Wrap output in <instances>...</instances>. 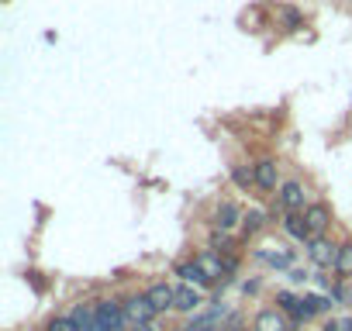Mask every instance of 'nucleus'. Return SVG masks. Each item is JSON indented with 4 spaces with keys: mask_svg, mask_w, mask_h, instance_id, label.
I'll use <instances>...</instances> for the list:
<instances>
[{
    "mask_svg": "<svg viewBox=\"0 0 352 331\" xmlns=\"http://www.w3.org/2000/svg\"><path fill=\"white\" fill-rule=\"evenodd\" d=\"M49 331H80V328L73 324V317H56V321L49 324Z\"/></svg>",
    "mask_w": 352,
    "mask_h": 331,
    "instance_id": "5701e85b",
    "label": "nucleus"
},
{
    "mask_svg": "<svg viewBox=\"0 0 352 331\" xmlns=\"http://www.w3.org/2000/svg\"><path fill=\"white\" fill-rule=\"evenodd\" d=\"M252 331H290V321H287V314L280 307H266V310L256 314Z\"/></svg>",
    "mask_w": 352,
    "mask_h": 331,
    "instance_id": "0eeeda50",
    "label": "nucleus"
},
{
    "mask_svg": "<svg viewBox=\"0 0 352 331\" xmlns=\"http://www.w3.org/2000/svg\"><path fill=\"white\" fill-rule=\"evenodd\" d=\"M263 225H266V214H263V211H249V214H245V221H242L245 235H256V231H263Z\"/></svg>",
    "mask_w": 352,
    "mask_h": 331,
    "instance_id": "6ab92c4d",
    "label": "nucleus"
},
{
    "mask_svg": "<svg viewBox=\"0 0 352 331\" xmlns=\"http://www.w3.org/2000/svg\"><path fill=\"white\" fill-rule=\"evenodd\" d=\"M283 231L294 238V242H300V245H307L314 235H311V228H307V221H304V214H283Z\"/></svg>",
    "mask_w": 352,
    "mask_h": 331,
    "instance_id": "ddd939ff",
    "label": "nucleus"
},
{
    "mask_svg": "<svg viewBox=\"0 0 352 331\" xmlns=\"http://www.w3.org/2000/svg\"><path fill=\"white\" fill-rule=\"evenodd\" d=\"M214 328H218V314H204V317L190 321L184 331H214Z\"/></svg>",
    "mask_w": 352,
    "mask_h": 331,
    "instance_id": "aec40b11",
    "label": "nucleus"
},
{
    "mask_svg": "<svg viewBox=\"0 0 352 331\" xmlns=\"http://www.w3.org/2000/svg\"><path fill=\"white\" fill-rule=\"evenodd\" d=\"M131 331H155L152 324H142V328H131Z\"/></svg>",
    "mask_w": 352,
    "mask_h": 331,
    "instance_id": "bb28decb",
    "label": "nucleus"
},
{
    "mask_svg": "<svg viewBox=\"0 0 352 331\" xmlns=\"http://www.w3.org/2000/svg\"><path fill=\"white\" fill-rule=\"evenodd\" d=\"M242 221H245V214H242V207H239L235 201H221V204H218V211H214V228H218L221 235L235 231Z\"/></svg>",
    "mask_w": 352,
    "mask_h": 331,
    "instance_id": "39448f33",
    "label": "nucleus"
},
{
    "mask_svg": "<svg viewBox=\"0 0 352 331\" xmlns=\"http://www.w3.org/2000/svg\"><path fill=\"white\" fill-rule=\"evenodd\" d=\"M331 300H338V304H345V307H352V283H345V286H331Z\"/></svg>",
    "mask_w": 352,
    "mask_h": 331,
    "instance_id": "412c9836",
    "label": "nucleus"
},
{
    "mask_svg": "<svg viewBox=\"0 0 352 331\" xmlns=\"http://www.w3.org/2000/svg\"><path fill=\"white\" fill-rule=\"evenodd\" d=\"M342 331H352V317H349V321H342Z\"/></svg>",
    "mask_w": 352,
    "mask_h": 331,
    "instance_id": "a878e982",
    "label": "nucleus"
},
{
    "mask_svg": "<svg viewBox=\"0 0 352 331\" xmlns=\"http://www.w3.org/2000/svg\"><path fill=\"white\" fill-rule=\"evenodd\" d=\"M335 273H338L342 279H349V276H352V242L338 245V262H335Z\"/></svg>",
    "mask_w": 352,
    "mask_h": 331,
    "instance_id": "a211bd4d",
    "label": "nucleus"
},
{
    "mask_svg": "<svg viewBox=\"0 0 352 331\" xmlns=\"http://www.w3.org/2000/svg\"><path fill=\"white\" fill-rule=\"evenodd\" d=\"M304 249H307V259H311L314 266L335 269V262H338V245H331L328 238H311Z\"/></svg>",
    "mask_w": 352,
    "mask_h": 331,
    "instance_id": "20e7f679",
    "label": "nucleus"
},
{
    "mask_svg": "<svg viewBox=\"0 0 352 331\" xmlns=\"http://www.w3.org/2000/svg\"><path fill=\"white\" fill-rule=\"evenodd\" d=\"M256 259L266 262V266H273V269H290V266H294V252H290L287 245H280V242L256 249Z\"/></svg>",
    "mask_w": 352,
    "mask_h": 331,
    "instance_id": "423d86ee",
    "label": "nucleus"
},
{
    "mask_svg": "<svg viewBox=\"0 0 352 331\" xmlns=\"http://www.w3.org/2000/svg\"><path fill=\"white\" fill-rule=\"evenodd\" d=\"M321 331H342V324H338V321H328V324H324Z\"/></svg>",
    "mask_w": 352,
    "mask_h": 331,
    "instance_id": "393cba45",
    "label": "nucleus"
},
{
    "mask_svg": "<svg viewBox=\"0 0 352 331\" xmlns=\"http://www.w3.org/2000/svg\"><path fill=\"white\" fill-rule=\"evenodd\" d=\"M232 180H235V187L239 190H259L256 187V170H252V166H235V170H232Z\"/></svg>",
    "mask_w": 352,
    "mask_h": 331,
    "instance_id": "dca6fc26",
    "label": "nucleus"
},
{
    "mask_svg": "<svg viewBox=\"0 0 352 331\" xmlns=\"http://www.w3.org/2000/svg\"><path fill=\"white\" fill-rule=\"evenodd\" d=\"M159 310L152 307V300L142 293V297H128L124 300V321H128V328H142V324H152V317H155Z\"/></svg>",
    "mask_w": 352,
    "mask_h": 331,
    "instance_id": "f03ea898",
    "label": "nucleus"
},
{
    "mask_svg": "<svg viewBox=\"0 0 352 331\" xmlns=\"http://www.w3.org/2000/svg\"><path fill=\"white\" fill-rule=\"evenodd\" d=\"M69 317H73V324H76L80 331H100V328H97V310H94V304H76Z\"/></svg>",
    "mask_w": 352,
    "mask_h": 331,
    "instance_id": "4468645a",
    "label": "nucleus"
},
{
    "mask_svg": "<svg viewBox=\"0 0 352 331\" xmlns=\"http://www.w3.org/2000/svg\"><path fill=\"white\" fill-rule=\"evenodd\" d=\"M235 331H242V328H235Z\"/></svg>",
    "mask_w": 352,
    "mask_h": 331,
    "instance_id": "cd10ccee",
    "label": "nucleus"
},
{
    "mask_svg": "<svg viewBox=\"0 0 352 331\" xmlns=\"http://www.w3.org/2000/svg\"><path fill=\"white\" fill-rule=\"evenodd\" d=\"M276 14H280V21H283V28H290V32H297V28H304V14H300L297 8H287V4H280V8H276Z\"/></svg>",
    "mask_w": 352,
    "mask_h": 331,
    "instance_id": "f3484780",
    "label": "nucleus"
},
{
    "mask_svg": "<svg viewBox=\"0 0 352 331\" xmlns=\"http://www.w3.org/2000/svg\"><path fill=\"white\" fill-rule=\"evenodd\" d=\"M304 300H307V307H311L314 314H324V310H331V297H314V293H311V297H304Z\"/></svg>",
    "mask_w": 352,
    "mask_h": 331,
    "instance_id": "4be33fe9",
    "label": "nucleus"
},
{
    "mask_svg": "<svg viewBox=\"0 0 352 331\" xmlns=\"http://www.w3.org/2000/svg\"><path fill=\"white\" fill-rule=\"evenodd\" d=\"M252 170H256V187H259V190H276V183H280V166H276V159H259Z\"/></svg>",
    "mask_w": 352,
    "mask_h": 331,
    "instance_id": "1a4fd4ad",
    "label": "nucleus"
},
{
    "mask_svg": "<svg viewBox=\"0 0 352 331\" xmlns=\"http://www.w3.org/2000/svg\"><path fill=\"white\" fill-rule=\"evenodd\" d=\"M201 304H204V293H201V286H190V283H180V286H176V304H173V310L194 314Z\"/></svg>",
    "mask_w": 352,
    "mask_h": 331,
    "instance_id": "6e6552de",
    "label": "nucleus"
},
{
    "mask_svg": "<svg viewBox=\"0 0 352 331\" xmlns=\"http://www.w3.org/2000/svg\"><path fill=\"white\" fill-rule=\"evenodd\" d=\"M304 221H307V228H311L314 238H324V231H328V225H331V214H328V207L311 204V207L304 211Z\"/></svg>",
    "mask_w": 352,
    "mask_h": 331,
    "instance_id": "9d476101",
    "label": "nucleus"
},
{
    "mask_svg": "<svg viewBox=\"0 0 352 331\" xmlns=\"http://www.w3.org/2000/svg\"><path fill=\"white\" fill-rule=\"evenodd\" d=\"M307 276H311L307 269H290V279H294V283H304Z\"/></svg>",
    "mask_w": 352,
    "mask_h": 331,
    "instance_id": "b1692460",
    "label": "nucleus"
},
{
    "mask_svg": "<svg viewBox=\"0 0 352 331\" xmlns=\"http://www.w3.org/2000/svg\"><path fill=\"white\" fill-rule=\"evenodd\" d=\"M94 310H97V328L100 331H124V304H118V300H97L94 304Z\"/></svg>",
    "mask_w": 352,
    "mask_h": 331,
    "instance_id": "f257e3e1",
    "label": "nucleus"
},
{
    "mask_svg": "<svg viewBox=\"0 0 352 331\" xmlns=\"http://www.w3.org/2000/svg\"><path fill=\"white\" fill-rule=\"evenodd\" d=\"M304 201H307V194H304V187H300L297 180H287V183H280L276 204H280L287 214H304V211H307V207H304Z\"/></svg>",
    "mask_w": 352,
    "mask_h": 331,
    "instance_id": "7ed1b4c3",
    "label": "nucleus"
},
{
    "mask_svg": "<svg viewBox=\"0 0 352 331\" xmlns=\"http://www.w3.org/2000/svg\"><path fill=\"white\" fill-rule=\"evenodd\" d=\"M194 262L201 266V273L208 276V283H214L218 276H225V259H221L218 252H211V249L201 252V255H194Z\"/></svg>",
    "mask_w": 352,
    "mask_h": 331,
    "instance_id": "f8f14e48",
    "label": "nucleus"
},
{
    "mask_svg": "<svg viewBox=\"0 0 352 331\" xmlns=\"http://www.w3.org/2000/svg\"><path fill=\"white\" fill-rule=\"evenodd\" d=\"M176 276H180L184 283H190V286H208V276L201 273V266L190 259V262H180L176 266Z\"/></svg>",
    "mask_w": 352,
    "mask_h": 331,
    "instance_id": "2eb2a0df",
    "label": "nucleus"
},
{
    "mask_svg": "<svg viewBox=\"0 0 352 331\" xmlns=\"http://www.w3.org/2000/svg\"><path fill=\"white\" fill-rule=\"evenodd\" d=\"M145 297H148L152 307L162 314V310H169V307L176 304V286H169V283H152V286L145 290Z\"/></svg>",
    "mask_w": 352,
    "mask_h": 331,
    "instance_id": "9b49d317",
    "label": "nucleus"
}]
</instances>
